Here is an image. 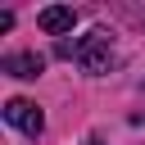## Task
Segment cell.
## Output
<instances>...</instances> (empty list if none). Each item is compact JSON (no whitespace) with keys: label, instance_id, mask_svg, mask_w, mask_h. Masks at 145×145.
<instances>
[{"label":"cell","instance_id":"277c9868","mask_svg":"<svg viewBox=\"0 0 145 145\" xmlns=\"http://www.w3.org/2000/svg\"><path fill=\"white\" fill-rule=\"evenodd\" d=\"M0 68H5L9 77H23V82H27V77H41L45 59H41V54H32V50H23V54H5V59H0Z\"/></svg>","mask_w":145,"mask_h":145},{"label":"cell","instance_id":"3957f363","mask_svg":"<svg viewBox=\"0 0 145 145\" xmlns=\"http://www.w3.org/2000/svg\"><path fill=\"white\" fill-rule=\"evenodd\" d=\"M72 23H77V14H72L68 5H50V9L36 14V27L50 32V36H59V41H63V32H72Z\"/></svg>","mask_w":145,"mask_h":145},{"label":"cell","instance_id":"6da1fadb","mask_svg":"<svg viewBox=\"0 0 145 145\" xmlns=\"http://www.w3.org/2000/svg\"><path fill=\"white\" fill-rule=\"evenodd\" d=\"M54 54H59V59H82V68H86L91 77H100V72L113 68V50H109V32H104V27H95V32L82 36V41H54Z\"/></svg>","mask_w":145,"mask_h":145},{"label":"cell","instance_id":"7a4b0ae2","mask_svg":"<svg viewBox=\"0 0 145 145\" xmlns=\"http://www.w3.org/2000/svg\"><path fill=\"white\" fill-rule=\"evenodd\" d=\"M5 122H9V127H18V131H27V136H41L45 113H41L32 100H9V104H5Z\"/></svg>","mask_w":145,"mask_h":145}]
</instances>
